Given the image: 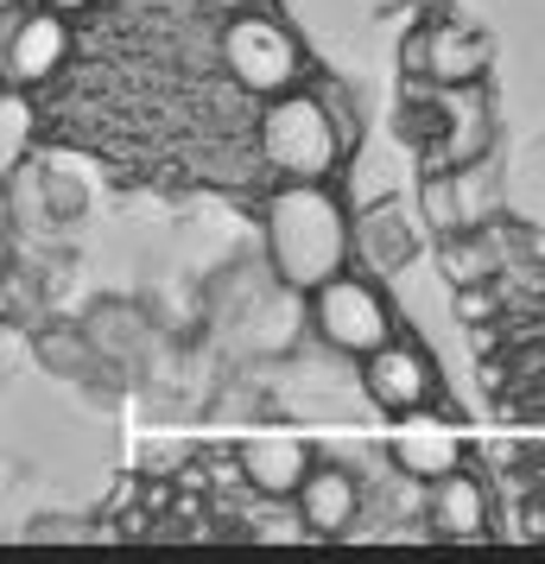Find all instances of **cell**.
Segmentation results:
<instances>
[{"instance_id":"obj_5","label":"cell","mask_w":545,"mask_h":564,"mask_svg":"<svg viewBox=\"0 0 545 564\" xmlns=\"http://www.w3.org/2000/svg\"><path fill=\"white\" fill-rule=\"evenodd\" d=\"M77 52V39H70V13H57V7H13L7 13V26H0V77L13 83V89H45V83L64 77V64Z\"/></svg>"},{"instance_id":"obj_6","label":"cell","mask_w":545,"mask_h":564,"mask_svg":"<svg viewBox=\"0 0 545 564\" xmlns=\"http://www.w3.org/2000/svg\"><path fill=\"white\" fill-rule=\"evenodd\" d=\"M489 32L464 26L457 13H438V20H418L406 32V45H400V70L406 77H425L438 83V89H464V83H482L489 77Z\"/></svg>"},{"instance_id":"obj_11","label":"cell","mask_w":545,"mask_h":564,"mask_svg":"<svg viewBox=\"0 0 545 564\" xmlns=\"http://www.w3.org/2000/svg\"><path fill=\"white\" fill-rule=\"evenodd\" d=\"M292 508L305 513L312 539H342L362 520V482H356V469H342V463H317L312 476H305V488L292 495Z\"/></svg>"},{"instance_id":"obj_4","label":"cell","mask_w":545,"mask_h":564,"mask_svg":"<svg viewBox=\"0 0 545 564\" xmlns=\"http://www.w3.org/2000/svg\"><path fill=\"white\" fill-rule=\"evenodd\" d=\"M312 299V330L337 349V356H374L381 343H393V305L388 292L374 280H362V273H337V280H324L317 292H305Z\"/></svg>"},{"instance_id":"obj_2","label":"cell","mask_w":545,"mask_h":564,"mask_svg":"<svg viewBox=\"0 0 545 564\" xmlns=\"http://www.w3.org/2000/svg\"><path fill=\"white\" fill-rule=\"evenodd\" d=\"M260 159L273 178H342L349 165V133L324 89H286L260 102Z\"/></svg>"},{"instance_id":"obj_7","label":"cell","mask_w":545,"mask_h":564,"mask_svg":"<svg viewBox=\"0 0 545 564\" xmlns=\"http://www.w3.org/2000/svg\"><path fill=\"white\" fill-rule=\"evenodd\" d=\"M362 393H368L374 412L406 419V412L438 400V361L425 356L413 336H393V343H381L374 356H362Z\"/></svg>"},{"instance_id":"obj_15","label":"cell","mask_w":545,"mask_h":564,"mask_svg":"<svg viewBox=\"0 0 545 564\" xmlns=\"http://www.w3.org/2000/svg\"><path fill=\"white\" fill-rule=\"evenodd\" d=\"M209 13H222V20H229V13H248V7H254V0H204Z\"/></svg>"},{"instance_id":"obj_1","label":"cell","mask_w":545,"mask_h":564,"mask_svg":"<svg viewBox=\"0 0 545 564\" xmlns=\"http://www.w3.org/2000/svg\"><path fill=\"white\" fill-rule=\"evenodd\" d=\"M356 216L342 204L337 178H280L266 197V260L292 292H317L324 280L349 273Z\"/></svg>"},{"instance_id":"obj_14","label":"cell","mask_w":545,"mask_h":564,"mask_svg":"<svg viewBox=\"0 0 545 564\" xmlns=\"http://www.w3.org/2000/svg\"><path fill=\"white\" fill-rule=\"evenodd\" d=\"M20 140H32V89H13L7 83V165H20Z\"/></svg>"},{"instance_id":"obj_16","label":"cell","mask_w":545,"mask_h":564,"mask_svg":"<svg viewBox=\"0 0 545 564\" xmlns=\"http://www.w3.org/2000/svg\"><path fill=\"white\" fill-rule=\"evenodd\" d=\"M520 527H526L533 539H545V508H526V513H520Z\"/></svg>"},{"instance_id":"obj_12","label":"cell","mask_w":545,"mask_h":564,"mask_svg":"<svg viewBox=\"0 0 545 564\" xmlns=\"http://www.w3.org/2000/svg\"><path fill=\"white\" fill-rule=\"evenodd\" d=\"M425 527L438 539H489V488L476 482L469 469L432 482V501H425Z\"/></svg>"},{"instance_id":"obj_3","label":"cell","mask_w":545,"mask_h":564,"mask_svg":"<svg viewBox=\"0 0 545 564\" xmlns=\"http://www.w3.org/2000/svg\"><path fill=\"white\" fill-rule=\"evenodd\" d=\"M222 70L254 102H273V96H286V89L305 83V45L292 39L286 20L248 7V13H229L222 20Z\"/></svg>"},{"instance_id":"obj_8","label":"cell","mask_w":545,"mask_h":564,"mask_svg":"<svg viewBox=\"0 0 545 564\" xmlns=\"http://www.w3.org/2000/svg\"><path fill=\"white\" fill-rule=\"evenodd\" d=\"M388 457H393V469H400L406 482L432 488V482L457 476V469L469 463V437L457 432L450 419H432V412L418 406L388 432Z\"/></svg>"},{"instance_id":"obj_10","label":"cell","mask_w":545,"mask_h":564,"mask_svg":"<svg viewBox=\"0 0 545 564\" xmlns=\"http://www.w3.org/2000/svg\"><path fill=\"white\" fill-rule=\"evenodd\" d=\"M312 469H317V451L298 432H254L235 451V476L254 488L260 501H292Z\"/></svg>"},{"instance_id":"obj_18","label":"cell","mask_w":545,"mask_h":564,"mask_svg":"<svg viewBox=\"0 0 545 564\" xmlns=\"http://www.w3.org/2000/svg\"><path fill=\"white\" fill-rule=\"evenodd\" d=\"M418 7H425V13H432V20H438V13H450V0H418Z\"/></svg>"},{"instance_id":"obj_17","label":"cell","mask_w":545,"mask_h":564,"mask_svg":"<svg viewBox=\"0 0 545 564\" xmlns=\"http://www.w3.org/2000/svg\"><path fill=\"white\" fill-rule=\"evenodd\" d=\"M45 7H57V13H89V7H102V0H45Z\"/></svg>"},{"instance_id":"obj_19","label":"cell","mask_w":545,"mask_h":564,"mask_svg":"<svg viewBox=\"0 0 545 564\" xmlns=\"http://www.w3.org/2000/svg\"><path fill=\"white\" fill-rule=\"evenodd\" d=\"M381 7H393V0H381Z\"/></svg>"},{"instance_id":"obj_9","label":"cell","mask_w":545,"mask_h":564,"mask_svg":"<svg viewBox=\"0 0 545 564\" xmlns=\"http://www.w3.org/2000/svg\"><path fill=\"white\" fill-rule=\"evenodd\" d=\"M494 140L489 102H482V83H464V89H438V133L432 147H418L425 172H457V165H482Z\"/></svg>"},{"instance_id":"obj_13","label":"cell","mask_w":545,"mask_h":564,"mask_svg":"<svg viewBox=\"0 0 545 564\" xmlns=\"http://www.w3.org/2000/svg\"><path fill=\"white\" fill-rule=\"evenodd\" d=\"M356 248H362L381 273H393V267H406V260L418 254V229L406 223L400 204H381V209H368L362 223H356Z\"/></svg>"}]
</instances>
